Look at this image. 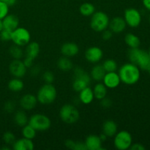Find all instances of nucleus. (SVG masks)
Masks as SVG:
<instances>
[{
  "label": "nucleus",
  "mask_w": 150,
  "mask_h": 150,
  "mask_svg": "<svg viewBox=\"0 0 150 150\" xmlns=\"http://www.w3.org/2000/svg\"><path fill=\"white\" fill-rule=\"evenodd\" d=\"M102 65L106 73L117 71V67H118L117 62L114 59H108L105 60L104 62L102 64Z\"/></svg>",
  "instance_id": "31"
},
{
  "label": "nucleus",
  "mask_w": 150,
  "mask_h": 150,
  "mask_svg": "<svg viewBox=\"0 0 150 150\" xmlns=\"http://www.w3.org/2000/svg\"><path fill=\"white\" fill-rule=\"evenodd\" d=\"M14 122L19 127H23L29 123V118L27 114L23 110H19L14 115Z\"/></svg>",
  "instance_id": "24"
},
{
  "label": "nucleus",
  "mask_w": 150,
  "mask_h": 150,
  "mask_svg": "<svg viewBox=\"0 0 150 150\" xmlns=\"http://www.w3.org/2000/svg\"><path fill=\"white\" fill-rule=\"evenodd\" d=\"M74 150H86L84 142H76L75 144Z\"/></svg>",
  "instance_id": "42"
},
{
  "label": "nucleus",
  "mask_w": 150,
  "mask_h": 150,
  "mask_svg": "<svg viewBox=\"0 0 150 150\" xmlns=\"http://www.w3.org/2000/svg\"><path fill=\"white\" fill-rule=\"evenodd\" d=\"M128 59L133 64L143 70L147 71L150 67V59L148 52L139 48H130L128 51Z\"/></svg>",
  "instance_id": "2"
},
{
  "label": "nucleus",
  "mask_w": 150,
  "mask_h": 150,
  "mask_svg": "<svg viewBox=\"0 0 150 150\" xmlns=\"http://www.w3.org/2000/svg\"><path fill=\"white\" fill-rule=\"evenodd\" d=\"M102 141L99 136L97 135H89L85 139V146L87 150H101Z\"/></svg>",
  "instance_id": "16"
},
{
  "label": "nucleus",
  "mask_w": 150,
  "mask_h": 150,
  "mask_svg": "<svg viewBox=\"0 0 150 150\" xmlns=\"http://www.w3.org/2000/svg\"><path fill=\"white\" fill-rule=\"evenodd\" d=\"M34 60L35 59H33L32 58H30L29 57H26L24 58V59H23V62L26 68H31L34 65Z\"/></svg>",
  "instance_id": "40"
},
{
  "label": "nucleus",
  "mask_w": 150,
  "mask_h": 150,
  "mask_svg": "<svg viewBox=\"0 0 150 150\" xmlns=\"http://www.w3.org/2000/svg\"><path fill=\"white\" fill-rule=\"evenodd\" d=\"M147 71H148V72H149V75H150V67H149V70H147Z\"/></svg>",
  "instance_id": "52"
},
{
  "label": "nucleus",
  "mask_w": 150,
  "mask_h": 150,
  "mask_svg": "<svg viewBox=\"0 0 150 150\" xmlns=\"http://www.w3.org/2000/svg\"><path fill=\"white\" fill-rule=\"evenodd\" d=\"M119 76L121 82L127 85H133L140 79L139 67L133 63H126L119 69Z\"/></svg>",
  "instance_id": "1"
},
{
  "label": "nucleus",
  "mask_w": 150,
  "mask_h": 150,
  "mask_svg": "<svg viewBox=\"0 0 150 150\" xmlns=\"http://www.w3.org/2000/svg\"><path fill=\"white\" fill-rule=\"evenodd\" d=\"M15 108H16V104L13 101H8L4 105V110L8 113L13 112L14 111Z\"/></svg>",
  "instance_id": "39"
},
{
  "label": "nucleus",
  "mask_w": 150,
  "mask_h": 150,
  "mask_svg": "<svg viewBox=\"0 0 150 150\" xmlns=\"http://www.w3.org/2000/svg\"><path fill=\"white\" fill-rule=\"evenodd\" d=\"M9 7L10 6L6 2L0 1V19L2 20L9 13Z\"/></svg>",
  "instance_id": "34"
},
{
  "label": "nucleus",
  "mask_w": 150,
  "mask_h": 150,
  "mask_svg": "<svg viewBox=\"0 0 150 150\" xmlns=\"http://www.w3.org/2000/svg\"><path fill=\"white\" fill-rule=\"evenodd\" d=\"M40 51V48L38 42H29L26 45V51H25V54L26 57H29L35 59L38 57Z\"/></svg>",
  "instance_id": "23"
},
{
  "label": "nucleus",
  "mask_w": 150,
  "mask_h": 150,
  "mask_svg": "<svg viewBox=\"0 0 150 150\" xmlns=\"http://www.w3.org/2000/svg\"><path fill=\"white\" fill-rule=\"evenodd\" d=\"M57 66H58L59 69L62 71L67 72L70 71L73 69V64L70 58L66 57H62L60 59H59L58 62H57Z\"/></svg>",
  "instance_id": "28"
},
{
  "label": "nucleus",
  "mask_w": 150,
  "mask_h": 150,
  "mask_svg": "<svg viewBox=\"0 0 150 150\" xmlns=\"http://www.w3.org/2000/svg\"><path fill=\"white\" fill-rule=\"evenodd\" d=\"M133 144L132 136L127 130H121L117 132L114 136V146L119 150H127L130 149Z\"/></svg>",
  "instance_id": "8"
},
{
  "label": "nucleus",
  "mask_w": 150,
  "mask_h": 150,
  "mask_svg": "<svg viewBox=\"0 0 150 150\" xmlns=\"http://www.w3.org/2000/svg\"><path fill=\"white\" fill-rule=\"evenodd\" d=\"M103 84L107 87V89H115L120 86L121 83L120 76L117 72H108L105 73V76L103 79Z\"/></svg>",
  "instance_id": "13"
},
{
  "label": "nucleus",
  "mask_w": 150,
  "mask_h": 150,
  "mask_svg": "<svg viewBox=\"0 0 150 150\" xmlns=\"http://www.w3.org/2000/svg\"><path fill=\"white\" fill-rule=\"evenodd\" d=\"M126 23L124 18L122 17H115L110 21L109 26L108 27L110 28V30L115 34H120L124 32L125 29H126Z\"/></svg>",
  "instance_id": "15"
},
{
  "label": "nucleus",
  "mask_w": 150,
  "mask_h": 150,
  "mask_svg": "<svg viewBox=\"0 0 150 150\" xmlns=\"http://www.w3.org/2000/svg\"><path fill=\"white\" fill-rule=\"evenodd\" d=\"M38 99L35 95L32 94H26L21 98L19 104L25 111H31L35 108L38 104Z\"/></svg>",
  "instance_id": "14"
},
{
  "label": "nucleus",
  "mask_w": 150,
  "mask_h": 150,
  "mask_svg": "<svg viewBox=\"0 0 150 150\" xmlns=\"http://www.w3.org/2000/svg\"><path fill=\"white\" fill-rule=\"evenodd\" d=\"M103 57V51L100 48L92 46L85 51V58L89 62L97 64Z\"/></svg>",
  "instance_id": "12"
},
{
  "label": "nucleus",
  "mask_w": 150,
  "mask_h": 150,
  "mask_svg": "<svg viewBox=\"0 0 150 150\" xmlns=\"http://www.w3.org/2000/svg\"><path fill=\"white\" fill-rule=\"evenodd\" d=\"M60 119L66 124H74L80 118V113L75 105L65 104L59 111Z\"/></svg>",
  "instance_id": "6"
},
{
  "label": "nucleus",
  "mask_w": 150,
  "mask_h": 150,
  "mask_svg": "<svg viewBox=\"0 0 150 150\" xmlns=\"http://www.w3.org/2000/svg\"><path fill=\"white\" fill-rule=\"evenodd\" d=\"M3 141L7 145H13L16 141V136L12 132L7 131L3 135Z\"/></svg>",
  "instance_id": "33"
},
{
  "label": "nucleus",
  "mask_w": 150,
  "mask_h": 150,
  "mask_svg": "<svg viewBox=\"0 0 150 150\" xmlns=\"http://www.w3.org/2000/svg\"><path fill=\"white\" fill-rule=\"evenodd\" d=\"M125 42L130 48H139L141 44L140 38L133 33H128L125 35Z\"/></svg>",
  "instance_id": "26"
},
{
  "label": "nucleus",
  "mask_w": 150,
  "mask_h": 150,
  "mask_svg": "<svg viewBox=\"0 0 150 150\" xmlns=\"http://www.w3.org/2000/svg\"><path fill=\"white\" fill-rule=\"evenodd\" d=\"M1 149H7V150H9V149H10V148H9V147H6V146H4V147L1 148Z\"/></svg>",
  "instance_id": "50"
},
{
  "label": "nucleus",
  "mask_w": 150,
  "mask_h": 150,
  "mask_svg": "<svg viewBox=\"0 0 150 150\" xmlns=\"http://www.w3.org/2000/svg\"><path fill=\"white\" fill-rule=\"evenodd\" d=\"M10 54L14 59H21L23 57V51L21 47L17 45H12L10 48Z\"/></svg>",
  "instance_id": "32"
},
{
  "label": "nucleus",
  "mask_w": 150,
  "mask_h": 150,
  "mask_svg": "<svg viewBox=\"0 0 150 150\" xmlns=\"http://www.w3.org/2000/svg\"><path fill=\"white\" fill-rule=\"evenodd\" d=\"M16 0H10L9 2L7 3V4H8L9 6H13L16 4Z\"/></svg>",
  "instance_id": "47"
},
{
  "label": "nucleus",
  "mask_w": 150,
  "mask_h": 150,
  "mask_svg": "<svg viewBox=\"0 0 150 150\" xmlns=\"http://www.w3.org/2000/svg\"><path fill=\"white\" fill-rule=\"evenodd\" d=\"M100 105L103 108H108L112 105V101L111 99L105 97L104 98H103L102 100H100Z\"/></svg>",
  "instance_id": "37"
},
{
  "label": "nucleus",
  "mask_w": 150,
  "mask_h": 150,
  "mask_svg": "<svg viewBox=\"0 0 150 150\" xmlns=\"http://www.w3.org/2000/svg\"><path fill=\"white\" fill-rule=\"evenodd\" d=\"M79 100L85 105L90 104L95 99L93 89L89 86H86L81 92H79Z\"/></svg>",
  "instance_id": "21"
},
{
  "label": "nucleus",
  "mask_w": 150,
  "mask_h": 150,
  "mask_svg": "<svg viewBox=\"0 0 150 150\" xmlns=\"http://www.w3.org/2000/svg\"><path fill=\"white\" fill-rule=\"evenodd\" d=\"M12 37V32L9 31L7 29H3L0 32V39L4 42H7V41L11 40Z\"/></svg>",
  "instance_id": "36"
},
{
  "label": "nucleus",
  "mask_w": 150,
  "mask_h": 150,
  "mask_svg": "<svg viewBox=\"0 0 150 150\" xmlns=\"http://www.w3.org/2000/svg\"><path fill=\"white\" fill-rule=\"evenodd\" d=\"M94 96L95 99L100 100L103 98L106 97L107 95V87L103 84V83L98 82L95 86H94L93 89Z\"/></svg>",
  "instance_id": "25"
},
{
  "label": "nucleus",
  "mask_w": 150,
  "mask_h": 150,
  "mask_svg": "<svg viewBox=\"0 0 150 150\" xmlns=\"http://www.w3.org/2000/svg\"><path fill=\"white\" fill-rule=\"evenodd\" d=\"M4 29V27H3V23H2V20H1L0 19V32H1L2 29Z\"/></svg>",
  "instance_id": "48"
},
{
  "label": "nucleus",
  "mask_w": 150,
  "mask_h": 150,
  "mask_svg": "<svg viewBox=\"0 0 150 150\" xmlns=\"http://www.w3.org/2000/svg\"><path fill=\"white\" fill-rule=\"evenodd\" d=\"M148 54H149V59H150V49H149V52H148Z\"/></svg>",
  "instance_id": "51"
},
{
  "label": "nucleus",
  "mask_w": 150,
  "mask_h": 150,
  "mask_svg": "<svg viewBox=\"0 0 150 150\" xmlns=\"http://www.w3.org/2000/svg\"><path fill=\"white\" fill-rule=\"evenodd\" d=\"M110 19L108 15L103 11L95 12L92 16L90 21V26L97 32H102L108 29Z\"/></svg>",
  "instance_id": "5"
},
{
  "label": "nucleus",
  "mask_w": 150,
  "mask_h": 150,
  "mask_svg": "<svg viewBox=\"0 0 150 150\" xmlns=\"http://www.w3.org/2000/svg\"><path fill=\"white\" fill-rule=\"evenodd\" d=\"M81 14L85 17H89L92 16L95 12V7L92 4L89 2H86L82 4L79 8Z\"/></svg>",
  "instance_id": "29"
},
{
  "label": "nucleus",
  "mask_w": 150,
  "mask_h": 150,
  "mask_svg": "<svg viewBox=\"0 0 150 150\" xmlns=\"http://www.w3.org/2000/svg\"><path fill=\"white\" fill-rule=\"evenodd\" d=\"M8 89L13 92H21L24 87L23 81L19 78H14L8 82Z\"/></svg>",
  "instance_id": "27"
},
{
  "label": "nucleus",
  "mask_w": 150,
  "mask_h": 150,
  "mask_svg": "<svg viewBox=\"0 0 150 150\" xmlns=\"http://www.w3.org/2000/svg\"><path fill=\"white\" fill-rule=\"evenodd\" d=\"M35 148L32 140L26 138L18 139L13 144V149L14 150H32Z\"/></svg>",
  "instance_id": "19"
},
{
  "label": "nucleus",
  "mask_w": 150,
  "mask_h": 150,
  "mask_svg": "<svg viewBox=\"0 0 150 150\" xmlns=\"http://www.w3.org/2000/svg\"><path fill=\"white\" fill-rule=\"evenodd\" d=\"M40 72V69L39 67H37V66H32L31 67V75L34 76H36L39 74V73Z\"/></svg>",
  "instance_id": "44"
},
{
  "label": "nucleus",
  "mask_w": 150,
  "mask_h": 150,
  "mask_svg": "<svg viewBox=\"0 0 150 150\" xmlns=\"http://www.w3.org/2000/svg\"><path fill=\"white\" fill-rule=\"evenodd\" d=\"M11 40L15 45L23 47L27 45L31 40L30 32L24 27H18L12 32Z\"/></svg>",
  "instance_id": "9"
},
{
  "label": "nucleus",
  "mask_w": 150,
  "mask_h": 150,
  "mask_svg": "<svg viewBox=\"0 0 150 150\" xmlns=\"http://www.w3.org/2000/svg\"><path fill=\"white\" fill-rule=\"evenodd\" d=\"M42 80L45 83H52L54 81V75L51 71H45L42 74Z\"/></svg>",
  "instance_id": "35"
},
{
  "label": "nucleus",
  "mask_w": 150,
  "mask_h": 150,
  "mask_svg": "<svg viewBox=\"0 0 150 150\" xmlns=\"http://www.w3.org/2000/svg\"><path fill=\"white\" fill-rule=\"evenodd\" d=\"M57 91L52 83H45L38 90L37 94L38 101L42 105H50L55 101Z\"/></svg>",
  "instance_id": "3"
},
{
  "label": "nucleus",
  "mask_w": 150,
  "mask_h": 150,
  "mask_svg": "<svg viewBox=\"0 0 150 150\" xmlns=\"http://www.w3.org/2000/svg\"><path fill=\"white\" fill-rule=\"evenodd\" d=\"M149 23H150V15H149Z\"/></svg>",
  "instance_id": "53"
},
{
  "label": "nucleus",
  "mask_w": 150,
  "mask_h": 150,
  "mask_svg": "<svg viewBox=\"0 0 150 150\" xmlns=\"http://www.w3.org/2000/svg\"><path fill=\"white\" fill-rule=\"evenodd\" d=\"M143 4L146 10L150 11V0H143Z\"/></svg>",
  "instance_id": "45"
},
{
  "label": "nucleus",
  "mask_w": 150,
  "mask_h": 150,
  "mask_svg": "<svg viewBox=\"0 0 150 150\" xmlns=\"http://www.w3.org/2000/svg\"><path fill=\"white\" fill-rule=\"evenodd\" d=\"M60 51L64 57L70 58V57H75L79 54V48L77 44L75 42H67L62 45Z\"/></svg>",
  "instance_id": "17"
},
{
  "label": "nucleus",
  "mask_w": 150,
  "mask_h": 150,
  "mask_svg": "<svg viewBox=\"0 0 150 150\" xmlns=\"http://www.w3.org/2000/svg\"><path fill=\"white\" fill-rule=\"evenodd\" d=\"M113 32L110 29H105L102 32V38L105 41L110 40L113 37Z\"/></svg>",
  "instance_id": "38"
},
{
  "label": "nucleus",
  "mask_w": 150,
  "mask_h": 150,
  "mask_svg": "<svg viewBox=\"0 0 150 150\" xmlns=\"http://www.w3.org/2000/svg\"><path fill=\"white\" fill-rule=\"evenodd\" d=\"M74 79H73V90L76 92H81L82 89L89 86L91 83V76L86 73L82 67H76L74 69Z\"/></svg>",
  "instance_id": "4"
},
{
  "label": "nucleus",
  "mask_w": 150,
  "mask_h": 150,
  "mask_svg": "<svg viewBox=\"0 0 150 150\" xmlns=\"http://www.w3.org/2000/svg\"><path fill=\"white\" fill-rule=\"evenodd\" d=\"M124 19L127 25L132 28H136L142 22V15L137 9L131 7L125 10Z\"/></svg>",
  "instance_id": "10"
},
{
  "label": "nucleus",
  "mask_w": 150,
  "mask_h": 150,
  "mask_svg": "<svg viewBox=\"0 0 150 150\" xmlns=\"http://www.w3.org/2000/svg\"><path fill=\"white\" fill-rule=\"evenodd\" d=\"M103 133L107 137H114L117 133L118 127L117 123L113 120H106L103 125Z\"/></svg>",
  "instance_id": "20"
},
{
  "label": "nucleus",
  "mask_w": 150,
  "mask_h": 150,
  "mask_svg": "<svg viewBox=\"0 0 150 150\" xmlns=\"http://www.w3.org/2000/svg\"><path fill=\"white\" fill-rule=\"evenodd\" d=\"M75 144H76V142L73 140H70V139H68L64 143V145L66 146V147H67L68 149H74L75 147Z\"/></svg>",
  "instance_id": "43"
},
{
  "label": "nucleus",
  "mask_w": 150,
  "mask_h": 150,
  "mask_svg": "<svg viewBox=\"0 0 150 150\" xmlns=\"http://www.w3.org/2000/svg\"><path fill=\"white\" fill-rule=\"evenodd\" d=\"M106 72L104 70L102 64H95L90 72L91 79L97 82L102 81Z\"/></svg>",
  "instance_id": "22"
},
{
  "label": "nucleus",
  "mask_w": 150,
  "mask_h": 150,
  "mask_svg": "<svg viewBox=\"0 0 150 150\" xmlns=\"http://www.w3.org/2000/svg\"><path fill=\"white\" fill-rule=\"evenodd\" d=\"M21 133L23 135V138L30 139V140H33L37 135V130H35L29 124H27L25 126H23V127H22Z\"/></svg>",
  "instance_id": "30"
},
{
  "label": "nucleus",
  "mask_w": 150,
  "mask_h": 150,
  "mask_svg": "<svg viewBox=\"0 0 150 150\" xmlns=\"http://www.w3.org/2000/svg\"><path fill=\"white\" fill-rule=\"evenodd\" d=\"M0 1H4V2H6L7 4V3L9 2V1H10V0H0Z\"/></svg>",
  "instance_id": "49"
},
{
  "label": "nucleus",
  "mask_w": 150,
  "mask_h": 150,
  "mask_svg": "<svg viewBox=\"0 0 150 150\" xmlns=\"http://www.w3.org/2000/svg\"><path fill=\"white\" fill-rule=\"evenodd\" d=\"M130 149L131 150H145V146L144 145H142V144H132V145L130 146Z\"/></svg>",
  "instance_id": "41"
},
{
  "label": "nucleus",
  "mask_w": 150,
  "mask_h": 150,
  "mask_svg": "<svg viewBox=\"0 0 150 150\" xmlns=\"http://www.w3.org/2000/svg\"><path fill=\"white\" fill-rule=\"evenodd\" d=\"M28 124L37 131H45L51 127V121L45 114H35L29 119Z\"/></svg>",
  "instance_id": "7"
},
{
  "label": "nucleus",
  "mask_w": 150,
  "mask_h": 150,
  "mask_svg": "<svg viewBox=\"0 0 150 150\" xmlns=\"http://www.w3.org/2000/svg\"><path fill=\"white\" fill-rule=\"evenodd\" d=\"M3 27L4 29L13 32V30L18 27L19 20L16 16L13 14H7L2 19Z\"/></svg>",
  "instance_id": "18"
},
{
  "label": "nucleus",
  "mask_w": 150,
  "mask_h": 150,
  "mask_svg": "<svg viewBox=\"0 0 150 150\" xmlns=\"http://www.w3.org/2000/svg\"><path fill=\"white\" fill-rule=\"evenodd\" d=\"M99 136H100V139L102 142H105V141H106L107 138H108L105 134H104V133H102V134L100 135Z\"/></svg>",
  "instance_id": "46"
},
{
  "label": "nucleus",
  "mask_w": 150,
  "mask_h": 150,
  "mask_svg": "<svg viewBox=\"0 0 150 150\" xmlns=\"http://www.w3.org/2000/svg\"><path fill=\"white\" fill-rule=\"evenodd\" d=\"M10 74L15 78L21 79L25 76L27 68L25 67L23 61L21 59H13L9 66Z\"/></svg>",
  "instance_id": "11"
}]
</instances>
